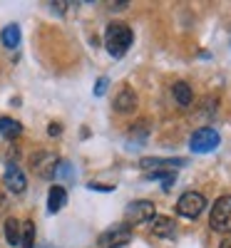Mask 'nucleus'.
I'll return each instance as SVG.
<instances>
[{
  "mask_svg": "<svg viewBox=\"0 0 231 248\" xmlns=\"http://www.w3.org/2000/svg\"><path fill=\"white\" fill-rule=\"evenodd\" d=\"M132 40H134V35H132L130 25H124V23L107 25V32H104V45H107V52L112 57H122L124 52L130 50Z\"/></svg>",
  "mask_w": 231,
  "mask_h": 248,
  "instance_id": "nucleus-1",
  "label": "nucleus"
},
{
  "mask_svg": "<svg viewBox=\"0 0 231 248\" xmlns=\"http://www.w3.org/2000/svg\"><path fill=\"white\" fill-rule=\"evenodd\" d=\"M209 223H212V229L219 231V233H231V196H221L214 203Z\"/></svg>",
  "mask_w": 231,
  "mask_h": 248,
  "instance_id": "nucleus-2",
  "label": "nucleus"
},
{
  "mask_svg": "<svg viewBox=\"0 0 231 248\" xmlns=\"http://www.w3.org/2000/svg\"><path fill=\"white\" fill-rule=\"evenodd\" d=\"M219 134L212 129V127H204V129H197L192 134V139H189V147H192V152L197 154H209V152H214L219 147Z\"/></svg>",
  "mask_w": 231,
  "mask_h": 248,
  "instance_id": "nucleus-3",
  "label": "nucleus"
},
{
  "mask_svg": "<svg viewBox=\"0 0 231 248\" xmlns=\"http://www.w3.org/2000/svg\"><path fill=\"white\" fill-rule=\"evenodd\" d=\"M204 209H206V199H204L199 191H186V194H182L179 201H177V211H179L182 216H186V218H197Z\"/></svg>",
  "mask_w": 231,
  "mask_h": 248,
  "instance_id": "nucleus-4",
  "label": "nucleus"
},
{
  "mask_svg": "<svg viewBox=\"0 0 231 248\" xmlns=\"http://www.w3.org/2000/svg\"><path fill=\"white\" fill-rule=\"evenodd\" d=\"M130 241H132V231H130L127 223H117L97 238L99 248H119V246H127Z\"/></svg>",
  "mask_w": 231,
  "mask_h": 248,
  "instance_id": "nucleus-5",
  "label": "nucleus"
},
{
  "mask_svg": "<svg viewBox=\"0 0 231 248\" xmlns=\"http://www.w3.org/2000/svg\"><path fill=\"white\" fill-rule=\"evenodd\" d=\"M124 218H127V226L130 223H149L154 218V203L149 201H132L124 211Z\"/></svg>",
  "mask_w": 231,
  "mask_h": 248,
  "instance_id": "nucleus-6",
  "label": "nucleus"
},
{
  "mask_svg": "<svg viewBox=\"0 0 231 248\" xmlns=\"http://www.w3.org/2000/svg\"><path fill=\"white\" fill-rule=\"evenodd\" d=\"M5 186H8L13 194H23V191H25V186H28L23 169H20L17 164H13V161L5 167Z\"/></svg>",
  "mask_w": 231,
  "mask_h": 248,
  "instance_id": "nucleus-7",
  "label": "nucleus"
},
{
  "mask_svg": "<svg viewBox=\"0 0 231 248\" xmlns=\"http://www.w3.org/2000/svg\"><path fill=\"white\" fill-rule=\"evenodd\" d=\"M57 156L55 154H35L33 156V167L37 171V176H45V179H52L55 176V169H57Z\"/></svg>",
  "mask_w": 231,
  "mask_h": 248,
  "instance_id": "nucleus-8",
  "label": "nucleus"
},
{
  "mask_svg": "<svg viewBox=\"0 0 231 248\" xmlns=\"http://www.w3.org/2000/svg\"><path fill=\"white\" fill-rule=\"evenodd\" d=\"M65 203H67V191L62 189V186H52L50 194H48V211L50 214H57Z\"/></svg>",
  "mask_w": 231,
  "mask_h": 248,
  "instance_id": "nucleus-9",
  "label": "nucleus"
},
{
  "mask_svg": "<svg viewBox=\"0 0 231 248\" xmlns=\"http://www.w3.org/2000/svg\"><path fill=\"white\" fill-rule=\"evenodd\" d=\"M184 159H142V169L144 171H157V169H172L182 167Z\"/></svg>",
  "mask_w": 231,
  "mask_h": 248,
  "instance_id": "nucleus-10",
  "label": "nucleus"
},
{
  "mask_svg": "<svg viewBox=\"0 0 231 248\" xmlns=\"http://www.w3.org/2000/svg\"><path fill=\"white\" fill-rule=\"evenodd\" d=\"M5 238L10 246H20V241H23V221L8 218L5 221Z\"/></svg>",
  "mask_w": 231,
  "mask_h": 248,
  "instance_id": "nucleus-11",
  "label": "nucleus"
},
{
  "mask_svg": "<svg viewBox=\"0 0 231 248\" xmlns=\"http://www.w3.org/2000/svg\"><path fill=\"white\" fill-rule=\"evenodd\" d=\"M137 107V97L132 90H122L117 97H115V109L117 112H132Z\"/></svg>",
  "mask_w": 231,
  "mask_h": 248,
  "instance_id": "nucleus-12",
  "label": "nucleus"
},
{
  "mask_svg": "<svg viewBox=\"0 0 231 248\" xmlns=\"http://www.w3.org/2000/svg\"><path fill=\"white\" fill-rule=\"evenodd\" d=\"M0 134H3L5 139H17L20 134H23V124L10 119V117H0Z\"/></svg>",
  "mask_w": 231,
  "mask_h": 248,
  "instance_id": "nucleus-13",
  "label": "nucleus"
},
{
  "mask_svg": "<svg viewBox=\"0 0 231 248\" xmlns=\"http://www.w3.org/2000/svg\"><path fill=\"white\" fill-rule=\"evenodd\" d=\"M152 233L154 236H172L174 233V221L166 216H154L152 218Z\"/></svg>",
  "mask_w": 231,
  "mask_h": 248,
  "instance_id": "nucleus-14",
  "label": "nucleus"
},
{
  "mask_svg": "<svg viewBox=\"0 0 231 248\" xmlns=\"http://www.w3.org/2000/svg\"><path fill=\"white\" fill-rule=\"evenodd\" d=\"M172 94H174V99L179 102V105L182 107H189V105H192V87H189L186 85V82H177V85L172 87Z\"/></svg>",
  "mask_w": 231,
  "mask_h": 248,
  "instance_id": "nucleus-15",
  "label": "nucleus"
},
{
  "mask_svg": "<svg viewBox=\"0 0 231 248\" xmlns=\"http://www.w3.org/2000/svg\"><path fill=\"white\" fill-rule=\"evenodd\" d=\"M147 176L154 179V181H164V191H169L174 181H177V174L174 169H157V171H147Z\"/></svg>",
  "mask_w": 231,
  "mask_h": 248,
  "instance_id": "nucleus-16",
  "label": "nucleus"
},
{
  "mask_svg": "<svg viewBox=\"0 0 231 248\" xmlns=\"http://www.w3.org/2000/svg\"><path fill=\"white\" fill-rule=\"evenodd\" d=\"M3 45L10 47V50H15V47L20 45V28H17V25H8V28L3 30Z\"/></svg>",
  "mask_w": 231,
  "mask_h": 248,
  "instance_id": "nucleus-17",
  "label": "nucleus"
},
{
  "mask_svg": "<svg viewBox=\"0 0 231 248\" xmlns=\"http://www.w3.org/2000/svg\"><path fill=\"white\" fill-rule=\"evenodd\" d=\"M35 226H33V221H25L23 223V241H20V246L23 248H33L35 243Z\"/></svg>",
  "mask_w": 231,
  "mask_h": 248,
  "instance_id": "nucleus-18",
  "label": "nucleus"
},
{
  "mask_svg": "<svg viewBox=\"0 0 231 248\" xmlns=\"http://www.w3.org/2000/svg\"><path fill=\"white\" fill-rule=\"evenodd\" d=\"M104 90H107V79H104V77H102V79L97 82V87H95V94L99 97V94H104Z\"/></svg>",
  "mask_w": 231,
  "mask_h": 248,
  "instance_id": "nucleus-19",
  "label": "nucleus"
},
{
  "mask_svg": "<svg viewBox=\"0 0 231 248\" xmlns=\"http://www.w3.org/2000/svg\"><path fill=\"white\" fill-rule=\"evenodd\" d=\"M5 206H8V201H5V196H3V194H0V214L5 211Z\"/></svg>",
  "mask_w": 231,
  "mask_h": 248,
  "instance_id": "nucleus-20",
  "label": "nucleus"
},
{
  "mask_svg": "<svg viewBox=\"0 0 231 248\" xmlns=\"http://www.w3.org/2000/svg\"><path fill=\"white\" fill-rule=\"evenodd\" d=\"M219 248H231V241H224V243H221Z\"/></svg>",
  "mask_w": 231,
  "mask_h": 248,
  "instance_id": "nucleus-21",
  "label": "nucleus"
},
{
  "mask_svg": "<svg viewBox=\"0 0 231 248\" xmlns=\"http://www.w3.org/2000/svg\"><path fill=\"white\" fill-rule=\"evenodd\" d=\"M48 248H52V246H48Z\"/></svg>",
  "mask_w": 231,
  "mask_h": 248,
  "instance_id": "nucleus-22",
  "label": "nucleus"
}]
</instances>
